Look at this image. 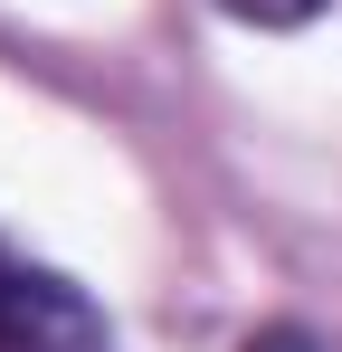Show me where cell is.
I'll return each instance as SVG.
<instances>
[{"instance_id":"6da1fadb","label":"cell","mask_w":342,"mask_h":352,"mask_svg":"<svg viewBox=\"0 0 342 352\" xmlns=\"http://www.w3.org/2000/svg\"><path fill=\"white\" fill-rule=\"evenodd\" d=\"M0 352H114L105 305L57 267H0Z\"/></svg>"},{"instance_id":"7a4b0ae2","label":"cell","mask_w":342,"mask_h":352,"mask_svg":"<svg viewBox=\"0 0 342 352\" xmlns=\"http://www.w3.org/2000/svg\"><path fill=\"white\" fill-rule=\"evenodd\" d=\"M228 19H247V29H304L323 0H219Z\"/></svg>"},{"instance_id":"3957f363","label":"cell","mask_w":342,"mask_h":352,"mask_svg":"<svg viewBox=\"0 0 342 352\" xmlns=\"http://www.w3.org/2000/svg\"><path fill=\"white\" fill-rule=\"evenodd\" d=\"M238 352H323V343H314L304 324H257V333H247Z\"/></svg>"},{"instance_id":"277c9868","label":"cell","mask_w":342,"mask_h":352,"mask_svg":"<svg viewBox=\"0 0 342 352\" xmlns=\"http://www.w3.org/2000/svg\"><path fill=\"white\" fill-rule=\"evenodd\" d=\"M0 267H10V248H0Z\"/></svg>"}]
</instances>
